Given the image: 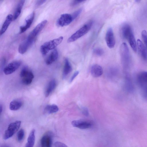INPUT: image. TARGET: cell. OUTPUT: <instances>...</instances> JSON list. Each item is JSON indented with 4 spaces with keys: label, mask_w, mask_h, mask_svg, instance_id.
I'll return each instance as SVG.
<instances>
[{
    "label": "cell",
    "mask_w": 147,
    "mask_h": 147,
    "mask_svg": "<svg viewBox=\"0 0 147 147\" xmlns=\"http://www.w3.org/2000/svg\"><path fill=\"white\" fill-rule=\"evenodd\" d=\"M120 53L124 70L125 73H128L131 67V60L128 46L125 43L121 45Z\"/></svg>",
    "instance_id": "6da1fadb"
},
{
    "label": "cell",
    "mask_w": 147,
    "mask_h": 147,
    "mask_svg": "<svg viewBox=\"0 0 147 147\" xmlns=\"http://www.w3.org/2000/svg\"><path fill=\"white\" fill-rule=\"evenodd\" d=\"M93 21L90 20L72 34L68 39V42H73L83 36L90 30L92 26Z\"/></svg>",
    "instance_id": "7a4b0ae2"
},
{
    "label": "cell",
    "mask_w": 147,
    "mask_h": 147,
    "mask_svg": "<svg viewBox=\"0 0 147 147\" xmlns=\"http://www.w3.org/2000/svg\"><path fill=\"white\" fill-rule=\"evenodd\" d=\"M63 37L61 36L49 41L47 42L42 45L40 48V50L42 54L44 55H46L50 50L55 48L62 42Z\"/></svg>",
    "instance_id": "3957f363"
},
{
    "label": "cell",
    "mask_w": 147,
    "mask_h": 147,
    "mask_svg": "<svg viewBox=\"0 0 147 147\" xmlns=\"http://www.w3.org/2000/svg\"><path fill=\"white\" fill-rule=\"evenodd\" d=\"M21 123L20 121H17L10 123L5 131L3 136V139L6 140L12 137L18 130Z\"/></svg>",
    "instance_id": "277c9868"
},
{
    "label": "cell",
    "mask_w": 147,
    "mask_h": 147,
    "mask_svg": "<svg viewBox=\"0 0 147 147\" xmlns=\"http://www.w3.org/2000/svg\"><path fill=\"white\" fill-rule=\"evenodd\" d=\"M20 75V77L22 78L23 83L26 85L30 84L34 78L33 73L26 67L23 68Z\"/></svg>",
    "instance_id": "5b68a950"
},
{
    "label": "cell",
    "mask_w": 147,
    "mask_h": 147,
    "mask_svg": "<svg viewBox=\"0 0 147 147\" xmlns=\"http://www.w3.org/2000/svg\"><path fill=\"white\" fill-rule=\"evenodd\" d=\"M47 22V20H44L39 23L31 32L27 38L34 41L36 36L45 27Z\"/></svg>",
    "instance_id": "8992f818"
},
{
    "label": "cell",
    "mask_w": 147,
    "mask_h": 147,
    "mask_svg": "<svg viewBox=\"0 0 147 147\" xmlns=\"http://www.w3.org/2000/svg\"><path fill=\"white\" fill-rule=\"evenodd\" d=\"M71 124L74 127L81 129H89L93 125L91 121L82 119L74 120L71 122Z\"/></svg>",
    "instance_id": "52a82bcc"
},
{
    "label": "cell",
    "mask_w": 147,
    "mask_h": 147,
    "mask_svg": "<svg viewBox=\"0 0 147 147\" xmlns=\"http://www.w3.org/2000/svg\"><path fill=\"white\" fill-rule=\"evenodd\" d=\"M71 14L64 13L62 14L57 20V25L61 27L68 25L73 20Z\"/></svg>",
    "instance_id": "ba28073f"
},
{
    "label": "cell",
    "mask_w": 147,
    "mask_h": 147,
    "mask_svg": "<svg viewBox=\"0 0 147 147\" xmlns=\"http://www.w3.org/2000/svg\"><path fill=\"white\" fill-rule=\"evenodd\" d=\"M53 134L51 132H48L41 138L40 144L41 147H51Z\"/></svg>",
    "instance_id": "9c48e42d"
},
{
    "label": "cell",
    "mask_w": 147,
    "mask_h": 147,
    "mask_svg": "<svg viewBox=\"0 0 147 147\" xmlns=\"http://www.w3.org/2000/svg\"><path fill=\"white\" fill-rule=\"evenodd\" d=\"M105 40L108 47L110 48H113L115 45V40L113 30L112 28H109L107 31Z\"/></svg>",
    "instance_id": "30bf717a"
},
{
    "label": "cell",
    "mask_w": 147,
    "mask_h": 147,
    "mask_svg": "<svg viewBox=\"0 0 147 147\" xmlns=\"http://www.w3.org/2000/svg\"><path fill=\"white\" fill-rule=\"evenodd\" d=\"M137 84L141 88L147 86V71H142L136 76Z\"/></svg>",
    "instance_id": "8fae6325"
},
{
    "label": "cell",
    "mask_w": 147,
    "mask_h": 147,
    "mask_svg": "<svg viewBox=\"0 0 147 147\" xmlns=\"http://www.w3.org/2000/svg\"><path fill=\"white\" fill-rule=\"evenodd\" d=\"M21 62L15 61L9 63L3 69V72L6 75L10 74L16 71L20 66Z\"/></svg>",
    "instance_id": "7c38bea8"
},
{
    "label": "cell",
    "mask_w": 147,
    "mask_h": 147,
    "mask_svg": "<svg viewBox=\"0 0 147 147\" xmlns=\"http://www.w3.org/2000/svg\"><path fill=\"white\" fill-rule=\"evenodd\" d=\"M34 12H33L25 18V24L20 27V34L24 32L29 28L34 19Z\"/></svg>",
    "instance_id": "4fadbf2b"
},
{
    "label": "cell",
    "mask_w": 147,
    "mask_h": 147,
    "mask_svg": "<svg viewBox=\"0 0 147 147\" xmlns=\"http://www.w3.org/2000/svg\"><path fill=\"white\" fill-rule=\"evenodd\" d=\"M137 48L138 52L142 59L147 61V49L141 40L138 39L136 41Z\"/></svg>",
    "instance_id": "5bb4252c"
},
{
    "label": "cell",
    "mask_w": 147,
    "mask_h": 147,
    "mask_svg": "<svg viewBox=\"0 0 147 147\" xmlns=\"http://www.w3.org/2000/svg\"><path fill=\"white\" fill-rule=\"evenodd\" d=\"M124 81V87L128 92H132L134 90V87L130 75L129 73H125Z\"/></svg>",
    "instance_id": "9a60e30c"
},
{
    "label": "cell",
    "mask_w": 147,
    "mask_h": 147,
    "mask_svg": "<svg viewBox=\"0 0 147 147\" xmlns=\"http://www.w3.org/2000/svg\"><path fill=\"white\" fill-rule=\"evenodd\" d=\"M124 39L128 41L132 49L135 52L137 51V42L136 41L132 30L128 32L125 36Z\"/></svg>",
    "instance_id": "2e32d148"
},
{
    "label": "cell",
    "mask_w": 147,
    "mask_h": 147,
    "mask_svg": "<svg viewBox=\"0 0 147 147\" xmlns=\"http://www.w3.org/2000/svg\"><path fill=\"white\" fill-rule=\"evenodd\" d=\"M34 41L26 38L20 45L18 49L19 52L21 54L25 53L30 46L33 43Z\"/></svg>",
    "instance_id": "e0dca14e"
},
{
    "label": "cell",
    "mask_w": 147,
    "mask_h": 147,
    "mask_svg": "<svg viewBox=\"0 0 147 147\" xmlns=\"http://www.w3.org/2000/svg\"><path fill=\"white\" fill-rule=\"evenodd\" d=\"M103 70L102 67L98 64L93 65L91 69V73L92 76L95 77L100 76L102 74Z\"/></svg>",
    "instance_id": "ac0fdd59"
},
{
    "label": "cell",
    "mask_w": 147,
    "mask_h": 147,
    "mask_svg": "<svg viewBox=\"0 0 147 147\" xmlns=\"http://www.w3.org/2000/svg\"><path fill=\"white\" fill-rule=\"evenodd\" d=\"M13 20V15L9 14L7 16L1 30L0 32L1 35L4 34L6 31Z\"/></svg>",
    "instance_id": "d6986e66"
},
{
    "label": "cell",
    "mask_w": 147,
    "mask_h": 147,
    "mask_svg": "<svg viewBox=\"0 0 147 147\" xmlns=\"http://www.w3.org/2000/svg\"><path fill=\"white\" fill-rule=\"evenodd\" d=\"M58 57V53L56 49H54L50 54L46 60V63L50 65L56 61Z\"/></svg>",
    "instance_id": "ffe728a7"
},
{
    "label": "cell",
    "mask_w": 147,
    "mask_h": 147,
    "mask_svg": "<svg viewBox=\"0 0 147 147\" xmlns=\"http://www.w3.org/2000/svg\"><path fill=\"white\" fill-rule=\"evenodd\" d=\"M35 131L34 129H32L31 131L25 147H33L35 140Z\"/></svg>",
    "instance_id": "44dd1931"
},
{
    "label": "cell",
    "mask_w": 147,
    "mask_h": 147,
    "mask_svg": "<svg viewBox=\"0 0 147 147\" xmlns=\"http://www.w3.org/2000/svg\"><path fill=\"white\" fill-rule=\"evenodd\" d=\"M72 68L71 65L67 58L65 60V64L63 73V77L65 78L71 72Z\"/></svg>",
    "instance_id": "7402d4cb"
},
{
    "label": "cell",
    "mask_w": 147,
    "mask_h": 147,
    "mask_svg": "<svg viewBox=\"0 0 147 147\" xmlns=\"http://www.w3.org/2000/svg\"><path fill=\"white\" fill-rule=\"evenodd\" d=\"M25 1V0H21L18 3L13 15V20L16 19L20 15Z\"/></svg>",
    "instance_id": "603a6c76"
},
{
    "label": "cell",
    "mask_w": 147,
    "mask_h": 147,
    "mask_svg": "<svg viewBox=\"0 0 147 147\" xmlns=\"http://www.w3.org/2000/svg\"><path fill=\"white\" fill-rule=\"evenodd\" d=\"M22 105V102L19 100H15L11 102L9 109L12 111H16L20 109Z\"/></svg>",
    "instance_id": "cb8c5ba5"
},
{
    "label": "cell",
    "mask_w": 147,
    "mask_h": 147,
    "mask_svg": "<svg viewBox=\"0 0 147 147\" xmlns=\"http://www.w3.org/2000/svg\"><path fill=\"white\" fill-rule=\"evenodd\" d=\"M56 85V82L54 80H52L49 82L45 92V95L46 97H48L55 89Z\"/></svg>",
    "instance_id": "d4e9b609"
},
{
    "label": "cell",
    "mask_w": 147,
    "mask_h": 147,
    "mask_svg": "<svg viewBox=\"0 0 147 147\" xmlns=\"http://www.w3.org/2000/svg\"><path fill=\"white\" fill-rule=\"evenodd\" d=\"M59 108L56 105H48L45 107L44 111L47 113L51 114L57 112Z\"/></svg>",
    "instance_id": "484cf974"
},
{
    "label": "cell",
    "mask_w": 147,
    "mask_h": 147,
    "mask_svg": "<svg viewBox=\"0 0 147 147\" xmlns=\"http://www.w3.org/2000/svg\"><path fill=\"white\" fill-rule=\"evenodd\" d=\"M24 135V129H21L17 133V136L18 141H21L23 139Z\"/></svg>",
    "instance_id": "4316f807"
},
{
    "label": "cell",
    "mask_w": 147,
    "mask_h": 147,
    "mask_svg": "<svg viewBox=\"0 0 147 147\" xmlns=\"http://www.w3.org/2000/svg\"><path fill=\"white\" fill-rule=\"evenodd\" d=\"M141 36L144 45L147 49V32L146 31L143 30L141 32Z\"/></svg>",
    "instance_id": "83f0119b"
},
{
    "label": "cell",
    "mask_w": 147,
    "mask_h": 147,
    "mask_svg": "<svg viewBox=\"0 0 147 147\" xmlns=\"http://www.w3.org/2000/svg\"><path fill=\"white\" fill-rule=\"evenodd\" d=\"M94 53L98 56H101L103 55L104 51L101 48H96L94 49L93 51Z\"/></svg>",
    "instance_id": "f1b7e54d"
},
{
    "label": "cell",
    "mask_w": 147,
    "mask_h": 147,
    "mask_svg": "<svg viewBox=\"0 0 147 147\" xmlns=\"http://www.w3.org/2000/svg\"><path fill=\"white\" fill-rule=\"evenodd\" d=\"M142 97L147 101V86L142 88Z\"/></svg>",
    "instance_id": "f546056e"
},
{
    "label": "cell",
    "mask_w": 147,
    "mask_h": 147,
    "mask_svg": "<svg viewBox=\"0 0 147 147\" xmlns=\"http://www.w3.org/2000/svg\"><path fill=\"white\" fill-rule=\"evenodd\" d=\"M82 10V9H80L74 12L71 15L73 20L76 18L80 13Z\"/></svg>",
    "instance_id": "4dcf8cb0"
},
{
    "label": "cell",
    "mask_w": 147,
    "mask_h": 147,
    "mask_svg": "<svg viewBox=\"0 0 147 147\" xmlns=\"http://www.w3.org/2000/svg\"><path fill=\"white\" fill-rule=\"evenodd\" d=\"M54 145L55 147H68L63 143L59 141L55 142Z\"/></svg>",
    "instance_id": "1f68e13d"
},
{
    "label": "cell",
    "mask_w": 147,
    "mask_h": 147,
    "mask_svg": "<svg viewBox=\"0 0 147 147\" xmlns=\"http://www.w3.org/2000/svg\"><path fill=\"white\" fill-rule=\"evenodd\" d=\"M84 1V0H74L71 2L70 5L72 6H75Z\"/></svg>",
    "instance_id": "d6a6232c"
},
{
    "label": "cell",
    "mask_w": 147,
    "mask_h": 147,
    "mask_svg": "<svg viewBox=\"0 0 147 147\" xmlns=\"http://www.w3.org/2000/svg\"><path fill=\"white\" fill-rule=\"evenodd\" d=\"M79 73V72L78 71H76L74 72L70 80V82H71L73 81L74 78L78 75Z\"/></svg>",
    "instance_id": "836d02e7"
},
{
    "label": "cell",
    "mask_w": 147,
    "mask_h": 147,
    "mask_svg": "<svg viewBox=\"0 0 147 147\" xmlns=\"http://www.w3.org/2000/svg\"><path fill=\"white\" fill-rule=\"evenodd\" d=\"M83 114L86 116L88 115L89 112L88 109L86 107L82 109V111Z\"/></svg>",
    "instance_id": "e575fe53"
},
{
    "label": "cell",
    "mask_w": 147,
    "mask_h": 147,
    "mask_svg": "<svg viewBox=\"0 0 147 147\" xmlns=\"http://www.w3.org/2000/svg\"><path fill=\"white\" fill-rule=\"evenodd\" d=\"M46 1V0H38L37 1L35 5L36 7H38L43 3L45 2Z\"/></svg>",
    "instance_id": "d590c367"
},
{
    "label": "cell",
    "mask_w": 147,
    "mask_h": 147,
    "mask_svg": "<svg viewBox=\"0 0 147 147\" xmlns=\"http://www.w3.org/2000/svg\"><path fill=\"white\" fill-rule=\"evenodd\" d=\"M2 109L1 106H0V112H1H1H2Z\"/></svg>",
    "instance_id": "8d00e7d4"
},
{
    "label": "cell",
    "mask_w": 147,
    "mask_h": 147,
    "mask_svg": "<svg viewBox=\"0 0 147 147\" xmlns=\"http://www.w3.org/2000/svg\"><path fill=\"white\" fill-rule=\"evenodd\" d=\"M136 1L137 2H139L140 1V0H136Z\"/></svg>",
    "instance_id": "74e56055"
},
{
    "label": "cell",
    "mask_w": 147,
    "mask_h": 147,
    "mask_svg": "<svg viewBox=\"0 0 147 147\" xmlns=\"http://www.w3.org/2000/svg\"><path fill=\"white\" fill-rule=\"evenodd\" d=\"M2 147H8L7 146H3Z\"/></svg>",
    "instance_id": "f35d334b"
}]
</instances>
